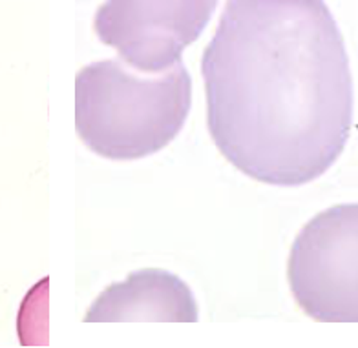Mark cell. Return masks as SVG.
<instances>
[{
  "label": "cell",
  "mask_w": 358,
  "mask_h": 348,
  "mask_svg": "<svg viewBox=\"0 0 358 348\" xmlns=\"http://www.w3.org/2000/svg\"><path fill=\"white\" fill-rule=\"evenodd\" d=\"M201 75L214 144L250 179L302 186L344 151L353 77L324 0H227Z\"/></svg>",
  "instance_id": "1"
},
{
  "label": "cell",
  "mask_w": 358,
  "mask_h": 348,
  "mask_svg": "<svg viewBox=\"0 0 358 348\" xmlns=\"http://www.w3.org/2000/svg\"><path fill=\"white\" fill-rule=\"evenodd\" d=\"M190 104L192 79L183 62L161 73H137L110 59L77 73V132L104 159L136 160L169 146L183 130Z\"/></svg>",
  "instance_id": "2"
},
{
  "label": "cell",
  "mask_w": 358,
  "mask_h": 348,
  "mask_svg": "<svg viewBox=\"0 0 358 348\" xmlns=\"http://www.w3.org/2000/svg\"><path fill=\"white\" fill-rule=\"evenodd\" d=\"M287 275L318 321H358V202L327 208L292 243Z\"/></svg>",
  "instance_id": "3"
},
{
  "label": "cell",
  "mask_w": 358,
  "mask_h": 348,
  "mask_svg": "<svg viewBox=\"0 0 358 348\" xmlns=\"http://www.w3.org/2000/svg\"><path fill=\"white\" fill-rule=\"evenodd\" d=\"M220 0H106L95 13L99 40L143 73H161L181 62Z\"/></svg>",
  "instance_id": "4"
},
{
  "label": "cell",
  "mask_w": 358,
  "mask_h": 348,
  "mask_svg": "<svg viewBox=\"0 0 358 348\" xmlns=\"http://www.w3.org/2000/svg\"><path fill=\"white\" fill-rule=\"evenodd\" d=\"M165 317L196 319V303L189 287L163 270L130 273L124 282L110 287L97 299L86 319Z\"/></svg>",
  "instance_id": "5"
}]
</instances>
